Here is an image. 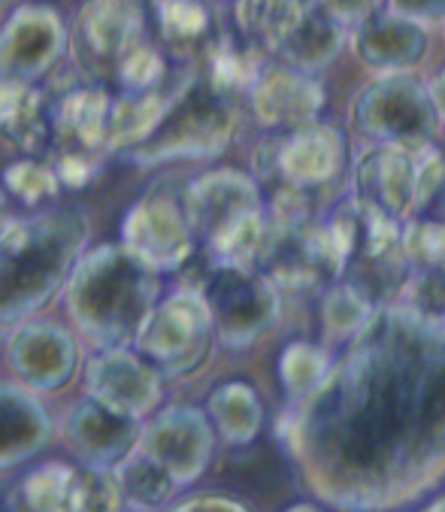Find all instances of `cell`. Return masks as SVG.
Wrapping results in <instances>:
<instances>
[{
	"label": "cell",
	"instance_id": "cell-26",
	"mask_svg": "<svg viewBox=\"0 0 445 512\" xmlns=\"http://www.w3.org/2000/svg\"><path fill=\"white\" fill-rule=\"evenodd\" d=\"M206 416L218 440L228 446H249L264 428V400L243 379L221 382L206 397Z\"/></svg>",
	"mask_w": 445,
	"mask_h": 512
},
{
	"label": "cell",
	"instance_id": "cell-17",
	"mask_svg": "<svg viewBox=\"0 0 445 512\" xmlns=\"http://www.w3.org/2000/svg\"><path fill=\"white\" fill-rule=\"evenodd\" d=\"M246 97L255 122L270 134H288L315 125L327 104L324 85L315 79V73H303L276 58L261 64Z\"/></svg>",
	"mask_w": 445,
	"mask_h": 512
},
{
	"label": "cell",
	"instance_id": "cell-42",
	"mask_svg": "<svg viewBox=\"0 0 445 512\" xmlns=\"http://www.w3.org/2000/svg\"><path fill=\"white\" fill-rule=\"evenodd\" d=\"M13 213H10V203H7V188H0V237L7 234V228L13 225Z\"/></svg>",
	"mask_w": 445,
	"mask_h": 512
},
{
	"label": "cell",
	"instance_id": "cell-21",
	"mask_svg": "<svg viewBox=\"0 0 445 512\" xmlns=\"http://www.w3.org/2000/svg\"><path fill=\"white\" fill-rule=\"evenodd\" d=\"M349 46H352L355 58L364 67L376 70L379 76L409 73L412 67H418L424 61L430 34L421 22L391 13L385 7L382 13H376L373 19H367L364 25H358L352 31Z\"/></svg>",
	"mask_w": 445,
	"mask_h": 512
},
{
	"label": "cell",
	"instance_id": "cell-16",
	"mask_svg": "<svg viewBox=\"0 0 445 512\" xmlns=\"http://www.w3.org/2000/svg\"><path fill=\"white\" fill-rule=\"evenodd\" d=\"M85 397L119 416L146 422L164 400V376L134 346L103 349L85 364Z\"/></svg>",
	"mask_w": 445,
	"mask_h": 512
},
{
	"label": "cell",
	"instance_id": "cell-11",
	"mask_svg": "<svg viewBox=\"0 0 445 512\" xmlns=\"http://www.w3.org/2000/svg\"><path fill=\"white\" fill-rule=\"evenodd\" d=\"M212 343L215 325L203 294L194 285H182L158 300L134 349L164 379H182L203 367Z\"/></svg>",
	"mask_w": 445,
	"mask_h": 512
},
{
	"label": "cell",
	"instance_id": "cell-10",
	"mask_svg": "<svg viewBox=\"0 0 445 512\" xmlns=\"http://www.w3.org/2000/svg\"><path fill=\"white\" fill-rule=\"evenodd\" d=\"M146 0H85L70 25V58L82 79L116 82L122 64L149 43Z\"/></svg>",
	"mask_w": 445,
	"mask_h": 512
},
{
	"label": "cell",
	"instance_id": "cell-5",
	"mask_svg": "<svg viewBox=\"0 0 445 512\" xmlns=\"http://www.w3.org/2000/svg\"><path fill=\"white\" fill-rule=\"evenodd\" d=\"M182 200L209 261L255 264L267 234V197L255 176L218 167L191 179Z\"/></svg>",
	"mask_w": 445,
	"mask_h": 512
},
{
	"label": "cell",
	"instance_id": "cell-23",
	"mask_svg": "<svg viewBox=\"0 0 445 512\" xmlns=\"http://www.w3.org/2000/svg\"><path fill=\"white\" fill-rule=\"evenodd\" d=\"M55 434L40 394L22 382H0V473L34 461Z\"/></svg>",
	"mask_w": 445,
	"mask_h": 512
},
{
	"label": "cell",
	"instance_id": "cell-38",
	"mask_svg": "<svg viewBox=\"0 0 445 512\" xmlns=\"http://www.w3.org/2000/svg\"><path fill=\"white\" fill-rule=\"evenodd\" d=\"M318 4L337 19L343 28L355 31L358 25H364L367 19H373L376 13H382L388 7V0H318Z\"/></svg>",
	"mask_w": 445,
	"mask_h": 512
},
{
	"label": "cell",
	"instance_id": "cell-34",
	"mask_svg": "<svg viewBox=\"0 0 445 512\" xmlns=\"http://www.w3.org/2000/svg\"><path fill=\"white\" fill-rule=\"evenodd\" d=\"M412 219L445 225V155L436 149L424 152L418 161V191Z\"/></svg>",
	"mask_w": 445,
	"mask_h": 512
},
{
	"label": "cell",
	"instance_id": "cell-6",
	"mask_svg": "<svg viewBox=\"0 0 445 512\" xmlns=\"http://www.w3.org/2000/svg\"><path fill=\"white\" fill-rule=\"evenodd\" d=\"M327 225L343 249V282L373 310L400 303L415 270L403 246V225L361 207L352 194L330 210Z\"/></svg>",
	"mask_w": 445,
	"mask_h": 512
},
{
	"label": "cell",
	"instance_id": "cell-12",
	"mask_svg": "<svg viewBox=\"0 0 445 512\" xmlns=\"http://www.w3.org/2000/svg\"><path fill=\"white\" fill-rule=\"evenodd\" d=\"M255 179L270 191L312 194L330 185L346 167V137L333 125H309L288 134H270L255 149Z\"/></svg>",
	"mask_w": 445,
	"mask_h": 512
},
{
	"label": "cell",
	"instance_id": "cell-25",
	"mask_svg": "<svg viewBox=\"0 0 445 512\" xmlns=\"http://www.w3.org/2000/svg\"><path fill=\"white\" fill-rule=\"evenodd\" d=\"M0 137L28 158L52 149V97L40 85L0 82Z\"/></svg>",
	"mask_w": 445,
	"mask_h": 512
},
{
	"label": "cell",
	"instance_id": "cell-40",
	"mask_svg": "<svg viewBox=\"0 0 445 512\" xmlns=\"http://www.w3.org/2000/svg\"><path fill=\"white\" fill-rule=\"evenodd\" d=\"M388 10L406 19H415L421 25L445 22V0H388Z\"/></svg>",
	"mask_w": 445,
	"mask_h": 512
},
{
	"label": "cell",
	"instance_id": "cell-4",
	"mask_svg": "<svg viewBox=\"0 0 445 512\" xmlns=\"http://www.w3.org/2000/svg\"><path fill=\"white\" fill-rule=\"evenodd\" d=\"M255 267L285 294H324L343 279V249L327 219L315 216L312 194L270 191L267 234Z\"/></svg>",
	"mask_w": 445,
	"mask_h": 512
},
{
	"label": "cell",
	"instance_id": "cell-45",
	"mask_svg": "<svg viewBox=\"0 0 445 512\" xmlns=\"http://www.w3.org/2000/svg\"><path fill=\"white\" fill-rule=\"evenodd\" d=\"M203 4H209V7H218V4H234V0H203Z\"/></svg>",
	"mask_w": 445,
	"mask_h": 512
},
{
	"label": "cell",
	"instance_id": "cell-32",
	"mask_svg": "<svg viewBox=\"0 0 445 512\" xmlns=\"http://www.w3.org/2000/svg\"><path fill=\"white\" fill-rule=\"evenodd\" d=\"M4 188L22 203L28 210H46L49 203L61 194V179L55 173L52 164L40 161V158H22V161H13L7 170H4Z\"/></svg>",
	"mask_w": 445,
	"mask_h": 512
},
{
	"label": "cell",
	"instance_id": "cell-7",
	"mask_svg": "<svg viewBox=\"0 0 445 512\" xmlns=\"http://www.w3.org/2000/svg\"><path fill=\"white\" fill-rule=\"evenodd\" d=\"M349 128L364 146H394L424 155L433 149L442 122L427 82L412 73H388L355 94Z\"/></svg>",
	"mask_w": 445,
	"mask_h": 512
},
{
	"label": "cell",
	"instance_id": "cell-8",
	"mask_svg": "<svg viewBox=\"0 0 445 512\" xmlns=\"http://www.w3.org/2000/svg\"><path fill=\"white\" fill-rule=\"evenodd\" d=\"M240 131L234 97L215 91L200 73L176 97L164 125L140 149L125 158L137 167H158L167 161H206L225 152Z\"/></svg>",
	"mask_w": 445,
	"mask_h": 512
},
{
	"label": "cell",
	"instance_id": "cell-44",
	"mask_svg": "<svg viewBox=\"0 0 445 512\" xmlns=\"http://www.w3.org/2000/svg\"><path fill=\"white\" fill-rule=\"evenodd\" d=\"M424 512H445V497H439L436 503H430V506H427Z\"/></svg>",
	"mask_w": 445,
	"mask_h": 512
},
{
	"label": "cell",
	"instance_id": "cell-19",
	"mask_svg": "<svg viewBox=\"0 0 445 512\" xmlns=\"http://www.w3.org/2000/svg\"><path fill=\"white\" fill-rule=\"evenodd\" d=\"M7 361L25 388L52 394L73 379L79 367V346L73 334L55 322H28L13 331Z\"/></svg>",
	"mask_w": 445,
	"mask_h": 512
},
{
	"label": "cell",
	"instance_id": "cell-30",
	"mask_svg": "<svg viewBox=\"0 0 445 512\" xmlns=\"http://www.w3.org/2000/svg\"><path fill=\"white\" fill-rule=\"evenodd\" d=\"M333 364L337 361L330 358V352L315 343H306V340L288 343L285 352L279 355V379L291 406L306 403L327 382Z\"/></svg>",
	"mask_w": 445,
	"mask_h": 512
},
{
	"label": "cell",
	"instance_id": "cell-20",
	"mask_svg": "<svg viewBox=\"0 0 445 512\" xmlns=\"http://www.w3.org/2000/svg\"><path fill=\"white\" fill-rule=\"evenodd\" d=\"M143 422L119 416L103 403L82 397L64 416V443L82 467H119L140 443Z\"/></svg>",
	"mask_w": 445,
	"mask_h": 512
},
{
	"label": "cell",
	"instance_id": "cell-43",
	"mask_svg": "<svg viewBox=\"0 0 445 512\" xmlns=\"http://www.w3.org/2000/svg\"><path fill=\"white\" fill-rule=\"evenodd\" d=\"M288 512H321L318 506H312V503H297V506H291Z\"/></svg>",
	"mask_w": 445,
	"mask_h": 512
},
{
	"label": "cell",
	"instance_id": "cell-9",
	"mask_svg": "<svg viewBox=\"0 0 445 512\" xmlns=\"http://www.w3.org/2000/svg\"><path fill=\"white\" fill-rule=\"evenodd\" d=\"M194 288L212 313L215 340L228 349L252 346L279 319L282 291L255 264L209 261Z\"/></svg>",
	"mask_w": 445,
	"mask_h": 512
},
{
	"label": "cell",
	"instance_id": "cell-31",
	"mask_svg": "<svg viewBox=\"0 0 445 512\" xmlns=\"http://www.w3.org/2000/svg\"><path fill=\"white\" fill-rule=\"evenodd\" d=\"M373 316H376L373 306L343 279L321 294L318 322L327 343H352Z\"/></svg>",
	"mask_w": 445,
	"mask_h": 512
},
{
	"label": "cell",
	"instance_id": "cell-24",
	"mask_svg": "<svg viewBox=\"0 0 445 512\" xmlns=\"http://www.w3.org/2000/svg\"><path fill=\"white\" fill-rule=\"evenodd\" d=\"M352 31L333 19L318 0H303L291 22L285 25L273 58L303 73H321L343 55Z\"/></svg>",
	"mask_w": 445,
	"mask_h": 512
},
{
	"label": "cell",
	"instance_id": "cell-1",
	"mask_svg": "<svg viewBox=\"0 0 445 512\" xmlns=\"http://www.w3.org/2000/svg\"><path fill=\"white\" fill-rule=\"evenodd\" d=\"M282 437L333 506L382 512L433 488L445 476V319L376 310Z\"/></svg>",
	"mask_w": 445,
	"mask_h": 512
},
{
	"label": "cell",
	"instance_id": "cell-22",
	"mask_svg": "<svg viewBox=\"0 0 445 512\" xmlns=\"http://www.w3.org/2000/svg\"><path fill=\"white\" fill-rule=\"evenodd\" d=\"M113 94L103 85L79 79L52 100V149L55 152H106V128Z\"/></svg>",
	"mask_w": 445,
	"mask_h": 512
},
{
	"label": "cell",
	"instance_id": "cell-35",
	"mask_svg": "<svg viewBox=\"0 0 445 512\" xmlns=\"http://www.w3.org/2000/svg\"><path fill=\"white\" fill-rule=\"evenodd\" d=\"M403 246L415 270H445V225L409 219L403 225Z\"/></svg>",
	"mask_w": 445,
	"mask_h": 512
},
{
	"label": "cell",
	"instance_id": "cell-15",
	"mask_svg": "<svg viewBox=\"0 0 445 512\" xmlns=\"http://www.w3.org/2000/svg\"><path fill=\"white\" fill-rule=\"evenodd\" d=\"M70 52V28L46 4H22L0 28V82L46 79Z\"/></svg>",
	"mask_w": 445,
	"mask_h": 512
},
{
	"label": "cell",
	"instance_id": "cell-27",
	"mask_svg": "<svg viewBox=\"0 0 445 512\" xmlns=\"http://www.w3.org/2000/svg\"><path fill=\"white\" fill-rule=\"evenodd\" d=\"M152 16L158 22L161 40L179 61H191L197 49H206L215 37L212 10L203 0H152Z\"/></svg>",
	"mask_w": 445,
	"mask_h": 512
},
{
	"label": "cell",
	"instance_id": "cell-18",
	"mask_svg": "<svg viewBox=\"0 0 445 512\" xmlns=\"http://www.w3.org/2000/svg\"><path fill=\"white\" fill-rule=\"evenodd\" d=\"M421 155L394 146H364L352 164V197L361 207L406 225L415 210Z\"/></svg>",
	"mask_w": 445,
	"mask_h": 512
},
{
	"label": "cell",
	"instance_id": "cell-14",
	"mask_svg": "<svg viewBox=\"0 0 445 512\" xmlns=\"http://www.w3.org/2000/svg\"><path fill=\"white\" fill-rule=\"evenodd\" d=\"M215 437L218 434L206 409L176 403L158 409L152 419L143 422L137 452L164 467L179 488H188L206 473L215 452Z\"/></svg>",
	"mask_w": 445,
	"mask_h": 512
},
{
	"label": "cell",
	"instance_id": "cell-36",
	"mask_svg": "<svg viewBox=\"0 0 445 512\" xmlns=\"http://www.w3.org/2000/svg\"><path fill=\"white\" fill-rule=\"evenodd\" d=\"M400 306L427 319H445V270H412Z\"/></svg>",
	"mask_w": 445,
	"mask_h": 512
},
{
	"label": "cell",
	"instance_id": "cell-39",
	"mask_svg": "<svg viewBox=\"0 0 445 512\" xmlns=\"http://www.w3.org/2000/svg\"><path fill=\"white\" fill-rule=\"evenodd\" d=\"M167 512H252V509L228 494H194L188 500H179Z\"/></svg>",
	"mask_w": 445,
	"mask_h": 512
},
{
	"label": "cell",
	"instance_id": "cell-41",
	"mask_svg": "<svg viewBox=\"0 0 445 512\" xmlns=\"http://www.w3.org/2000/svg\"><path fill=\"white\" fill-rule=\"evenodd\" d=\"M427 88H430V97H433V107H436V113H439V122L445 125V70L436 73V76L427 82Z\"/></svg>",
	"mask_w": 445,
	"mask_h": 512
},
{
	"label": "cell",
	"instance_id": "cell-3",
	"mask_svg": "<svg viewBox=\"0 0 445 512\" xmlns=\"http://www.w3.org/2000/svg\"><path fill=\"white\" fill-rule=\"evenodd\" d=\"M161 300V273L125 243H100L82 255L64 303L76 331L103 349H131Z\"/></svg>",
	"mask_w": 445,
	"mask_h": 512
},
{
	"label": "cell",
	"instance_id": "cell-29",
	"mask_svg": "<svg viewBox=\"0 0 445 512\" xmlns=\"http://www.w3.org/2000/svg\"><path fill=\"white\" fill-rule=\"evenodd\" d=\"M113 470L122 482L128 506L137 512H161L179 491V485L170 479V473L137 449Z\"/></svg>",
	"mask_w": 445,
	"mask_h": 512
},
{
	"label": "cell",
	"instance_id": "cell-13",
	"mask_svg": "<svg viewBox=\"0 0 445 512\" xmlns=\"http://www.w3.org/2000/svg\"><path fill=\"white\" fill-rule=\"evenodd\" d=\"M122 243L158 273L179 270L197 246L182 194L155 185L134 200L122 219Z\"/></svg>",
	"mask_w": 445,
	"mask_h": 512
},
{
	"label": "cell",
	"instance_id": "cell-37",
	"mask_svg": "<svg viewBox=\"0 0 445 512\" xmlns=\"http://www.w3.org/2000/svg\"><path fill=\"white\" fill-rule=\"evenodd\" d=\"M49 164L55 167L64 188H85L100 170V155H91V152H55Z\"/></svg>",
	"mask_w": 445,
	"mask_h": 512
},
{
	"label": "cell",
	"instance_id": "cell-46",
	"mask_svg": "<svg viewBox=\"0 0 445 512\" xmlns=\"http://www.w3.org/2000/svg\"><path fill=\"white\" fill-rule=\"evenodd\" d=\"M13 4V0H0V10H4V7H10Z\"/></svg>",
	"mask_w": 445,
	"mask_h": 512
},
{
	"label": "cell",
	"instance_id": "cell-28",
	"mask_svg": "<svg viewBox=\"0 0 445 512\" xmlns=\"http://www.w3.org/2000/svg\"><path fill=\"white\" fill-rule=\"evenodd\" d=\"M76 485V467L64 461H46L22 479L19 503L25 512H76Z\"/></svg>",
	"mask_w": 445,
	"mask_h": 512
},
{
	"label": "cell",
	"instance_id": "cell-2",
	"mask_svg": "<svg viewBox=\"0 0 445 512\" xmlns=\"http://www.w3.org/2000/svg\"><path fill=\"white\" fill-rule=\"evenodd\" d=\"M88 219L79 207H46L16 216L0 237V331L34 322L67 288L88 252Z\"/></svg>",
	"mask_w": 445,
	"mask_h": 512
},
{
	"label": "cell",
	"instance_id": "cell-33",
	"mask_svg": "<svg viewBox=\"0 0 445 512\" xmlns=\"http://www.w3.org/2000/svg\"><path fill=\"white\" fill-rule=\"evenodd\" d=\"M128 497L116 470L82 467L76 485V512H128Z\"/></svg>",
	"mask_w": 445,
	"mask_h": 512
}]
</instances>
